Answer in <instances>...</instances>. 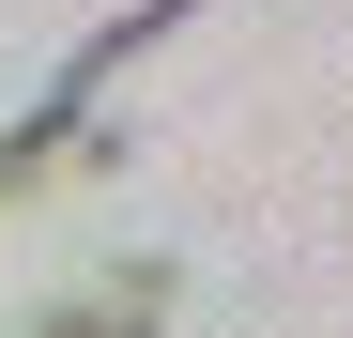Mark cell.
Wrapping results in <instances>:
<instances>
[{
  "label": "cell",
  "instance_id": "cell-1",
  "mask_svg": "<svg viewBox=\"0 0 353 338\" xmlns=\"http://www.w3.org/2000/svg\"><path fill=\"white\" fill-rule=\"evenodd\" d=\"M154 308H169V277L139 261L123 292H92V308H62V323H31V338H154Z\"/></svg>",
  "mask_w": 353,
  "mask_h": 338
}]
</instances>
